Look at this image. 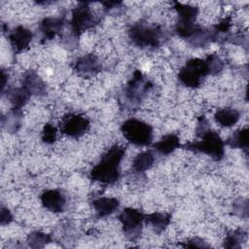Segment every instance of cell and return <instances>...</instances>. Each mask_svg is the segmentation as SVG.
Returning <instances> with one entry per match:
<instances>
[{"instance_id": "obj_15", "label": "cell", "mask_w": 249, "mask_h": 249, "mask_svg": "<svg viewBox=\"0 0 249 249\" xmlns=\"http://www.w3.org/2000/svg\"><path fill=\"white\" fill-rule=\"evenodd\" d=\"M92 204L99 217H104L112 214L118 209L120 205L119 200L112 197H100L94 200Z\"/></svg>"}, {"instance_id": "obj_8", "label": "cell", "mask_w": 249, "mask_h": 249, "mask_svg": "<svg viewBox=\"0 0 249 249\" xmlns=\"http://www.w3.org/2000/svg\"><path fill=\"white\" fill-rule=\"evenodd\" d=\"M119 220L122 223L126 237L130 240H135L140 235L145 216L137 209L125 208L120 214Z\"/></svg>"}, {"instance_id": "obj_17", "label": "cell", "mask_w": 249, "mask_h": 249, "mask_svg": "<svg viewBox=\"0 0 249 249\" xmlns=\"http://www.w3.org/2000/svg\"><path fill=\"white\" fill-rule=\"evenodd\" d=\"M179 146L180 140L179 137L175 134H167L154 145L155 149L162 155H168L172 153Z\"/></svg>"}, {"instance_id": "obj_6", "label": "cell", "mask_w": 249, "mask_h": 249, "mask_svg": "<svg viewBox=\"0 0 249 249\" xmlns=\"http://www.w3.org/2000/svg\"><path fill=\"white\" fill-rule=\"evenodd\" d=\"M151 87V84L144 79L142 73L139 70H135L133 77L124 89L126 104L131 107L138 105Z\"/></svg>"}, {"instance_id": "obj_7", "label": "cell", "mask_w": 249, "mask_h": 249, "mask_svg": "<svg viewBox=\"0 0 249 249\" xmlns=\"http://www.w3.org/2000/svg\"><path fill=\"white\" fill-rule=\"evenodd\" d=\"M98 22L88 3H81L72 12L71 26L75 35L79 36L86 30L93 27Z\"/></svg>"}, {"instance_id": "obj_18", "label": "cell", "mask_w": 249, "mask_h": 249, "mask_svg": "<svg viewBox=\"0 0 249 249\" xmlns=\"http://www.w3.org/2000/svg\"><path fill=\"white\" fill-rule=\"evenodd\" d=\"M170 214L167 213H152L150 215L145 216V221L152 225L155 231L161 232L166 226L170 223Z\"/></svg>"}, {"instance_id": "obj_14", "label": "cell", "mask_w": 249, "mask_h": 249, "mask_svg": "<svg viewBox=\"0 0 249 249\" xmlns=\"http://www.w3.org/2000/svg\"><path fill=\"white\" fill-rule=\"evenodd\" d=\"M63 26V19L57 18H46L40 23V30L45 39H53L60 32Z\"/></svg>"}, {"instance_id": "obj_27", "label": "cell", "mask_w": 249, "mask_h": 249, "mask_svg": "<svg viewBox=\"0 0 249 249\" xmlns=\"http://www.w3.org/2000/svg\"><path fill=\"white\" fill-rule=\"evenodd\" d=\"M12 219H13V217H12L11 212L6 208H2V210H1V219H0L1 220V225L4 226V225L9 224L12 221Z\"/></svg>"}, {"instance_id": "obj_21", "label": "cell", "mask_w": 249, "mask_h": 249, "mask_svg": "<svg viewBox=\"0 0 249 249\" xmlns=\"http://www.w3.org/2000/svg\"><path fill=\"white\" fill-rule=\"evenodd\" d=\"M174 8L176 9L179 15V21L184 22H195V19L197 16L198 9L196 7H193L190 5H185L182 3L175 2Z\"/></svg>"}, {"instance_id": "obj_19", "label": "cell", "mask_w": 249, "mask_h": 249, "mask_svg": "<svg viewBox=\"0 0 249 249\" xmlns=\"http://www.w3.org/2000/svg\"><path fill=\"white\" fill-rule=\"evenodd\" d=\"M9 100L13 104V110L19 112L21 107L28 101L31 96L23 88L14 89L9 91Z\"/></svg>"}, {"instance_id": "obj_5", "label": "cell", "mask_w": 249, "mask_h": 249, "mask_svg": "<svg viewBox=\"0 0 249 249\" xmlns=\"http://www.w3.org/2000/svg\"><path fill=\"white\" fill-rule=\"evenodd\" d=\"M161 30L159 27L148 26L143 23H137L129 29V38L138 47H158L161 40Z\"/></svg>"}, {"instance_id": "obj_28", "label": "cell", "mask_w": 249, "mask_h": 249, "mask_svg": "<svg viewBox=\"0 0 249 249\" xmlns=\"http://www.w3.org/2000/svg\"><path fill=\"white\" fill-rule=\"evenodd\" d=\"M199 240H200V239H198V238L192 239V240L189 241V243H186L185 246H187V247H207V246H208V245L205 244L204 242H199V243H197Z\"/></svg>"}, {"instance_id": "obj_26", "label": "cell", "mask_w": 249, "mask_h": 249, "mask_svg": "<svg viewBox=\"0 0 249 249\" xmlns=\"http://www.w3.org/2000/svg\"><path fill=\"white\" fill-rule=\"evenodd\" d=\"M55 139H56V128L53 124H47L43 128L42 140L47 144H52L55 141Z\"/></svg>"}, {"instance_id": "obj_3", "label": "cell", "mask_w": 249, "mask_h": 249, "mask_svg": "<svg viewBox=\"0 0 249 249\" xmlns=\"http://www.w3.org/2000/svg\"><path fill=\"white\" fill-rule=\"evenodd\" d=\"M121 129L126 140L134 145L147 146L150 145L152 142V127L142 121L136 119H129L122 124Z\"/></svg>"}, {"instance_id": "obj_2", "label": "cell", "mask_w": 249, "mask_h": 249, "mask_svg": "<svg viewBox=\"0 0 249 249\" xmlns=\"http://www.w3.org/2000/svg\"><path fill=\"white\" fill-rule=\"evenodd\" d=\"M224 141L216 131L206 129L201 134V140L188 143L184 147L193 152L204 153L216 160H220L224 156Z\"/></svg>"}, {"instance_id": "obj_22", "label": "cell", "mask_w": 249, "mask_h": 249, "mask_svg": "<svg viewBox=\"0 0 249 249\" xmlns=\"http://www.w3.org/2000/svg\"><path fill=\"white\" fill-rule=\"evenodd\" d=\"M227 144L232 148H240L245 151L248 149V129L243 128L233 133L227 141Z\"/></svg>"}, {"instance_id": "obj_24", "label": "cell", "mask_w": 249, "mask_h": 249, "mask_svg": "<svg viewBox=\"0 0 249 249\" xmlns=\"http://www.w3.org/2000/svg\"><path fill=\"white\" fill-rule=\"evenodd\" d=\"M244 238V233L241 231H234L228 234L225 239L224 246L227 248H238Z\"/></svg>"}, {"instance_id": "obj_12", "label": "cell", "mask_w": 249, "mask_h": 249, "mask_svg": "<svg viewBox=\"0 0 249 249\" xmlns=\"http://www.w3.org/2000/svg\"><path fill=\"white\" fill-rule=\"evenodd\" d=\"M33 34L30 30L23 26H18L10 33L9 40L14 51L18 53L25 50L29 46Z\"/></svg>"}, {"instance_id": "obj_4", "label": "cell", "mask_w": 249, "mask_h": 249, "mask_svg": "<svg viewBox=\"0 0 249 249\" xmlns=\"http://www.w3.org/2000/svg\"><path fill=\"white\" fill-rule=\"evenodd\" d=\"M209 74L205 60L200 58L190 59L179 71L180 82L189 88H197L204 77Z\"/></svg>"}, {"instance_id": "obj_10", "label": "cell", "mask_w": 249, "mask_h": 249, "mask_svg": "<svg viewBox=\"0 0 249 249\" xmlns=\"http://www.w3.org/2000/svg\"><path fill=\"white\" fill-rule=\"evenodd\" d=\"M41 201L43 206L53 212H61L63 211L66 198L63 193L58 190H49L42 194Z\"/></svg>"}, {"instance_id": "obj_13", "label": "cell", "mask_w": 249, "mask_h": 249, "mask_svg": "<svg viewBox=\"0 0 249 249\" xmlns=\"http://www.w3.org/2000/svg\"><path fill=\"white\" fill-rule=\"evenodd\" d=\"M22 88L30 94H43L45 92V84L40 77L33 71L27 72L22 81Z\"/></svg>"}, {"instance_id": "obj_16", "label": "cell", "mask_w": 249, "mask_h": 249, "mask_svg": "<svg viewBox=\"0 0 249 249\" xmlns=\"http://www.w3.org/2000/svg\"><path fill=\"white\" fill-rule=\"evenodd\" d=\"M215 120L222 126H231L235 124L240 117V114L237 110L232 108H223L218 110L215 113Z\"/></svg>"}, {"instance_id": "obj_11", "label": "cell", "mask_w": 249, "mask_h": 249, "mask_svg": "<svg viewBox=\"0 0 249 249\" xmlns=\"http://www.w3.org/2000/svg\"><path fill=\"white\" fill-rule=\"evenodd\" d=\"M101 69V64L94 54H85L77 59L75 63V70L78 74L90 77L98 73Z\"/></svg>"}, {"instance_id": "obj_1", "label": "cell", "mask_w": 249, "mask_h": 249, "mask_svg": "<svg viewBox=\"0 0 249 249\" xmlns=\"http://www.w3.org/2000/svg\"><path fill=\"white\" fill-rule=\"evenodd\" d=\"M125 149L115 145L101 158L100 161L90 171V178L102 184H113L120 177V163L124 158Z\"/></svg>"}, {"instance_id": "obj_20", "label": "cell", "mask_w": 249, "mask_h": 249, "mask_svg": "<svg viewBox=\"0 0 249 249\" xmlns=\"http://www.w3.org/2000/svg\"><path fill=\"white\" fill-rule=\"evenodd\" d=\"M155 161L154 155L150 151L140 153L135 157L132 162V168L136 172H144L149 169Z\"/></svg>"}, {"instance_id": "obj_23", "label": "cell", "mask_w": 249, "mask_h": 249, "mask_svg": "<svg viewBox=\"0 0 249 249\" xmlns=\"http://www.w3.org/2000/svg\"><path fill=\"white\" fill-rule=\"evenodd\" d=\"M27 241L29 246L33 248H39V247H44L46 244H48L51 241V237L47 233L35 231L29 234Z\"/></svg>"}, {"instance_id": "obj_9", "label": "cell", "mask_w": 249, "mask_h": 249, "mask_svg": "<svg viewBox=\"0 0 249 249\" xmlns=\"http://www.w3.org/2000/svg\"><path fill=\"white\" fill-rule=\"evenodd\" d=\"M89 127L88 118L82 115L71 114L63 118L61 123V132L73 138H79L84 135Z\"/></svg>"}, {"instance_id": "obj_25", "label": "cell", "mask_w": 249, "mask_h": 249, "mask_svg": "<svg viewBox=\"0 0 249 249\" xmlns=\"http://www.w3.org/2000/svg\"><path fill=\"white\" fill-rule=\"evenodd\" d=\"M206 64L209 70V74H217L223 69V61L217 54H211L206 59Z\"/></svg>"}]
</instances>
